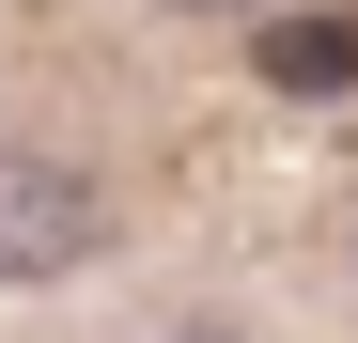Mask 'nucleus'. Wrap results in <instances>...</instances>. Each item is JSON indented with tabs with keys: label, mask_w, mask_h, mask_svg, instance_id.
Here are the masks:
<instances>
[{
	"label": "nucleus",
	"mask_w": 358,
	"mask_h": 343,
	"mask_svg": "<svg viewBox=\"0 0 358 343\" xmlns=\"http://www.w3.org/2000/svg\"><path fill=\"white\" fill-rule=\"evenodd\" d=\"M94 234H109L94 172H63V156H0V281H63V265H94Z\"/></svg>",
	"instance_id": "obj_1"
},
{
	"label": "nucleus",
	"mask_w": 358,
	"mask_h": 343,
	"mask_svg": "<svg viewBox=\"0 0 358 343\" xmlns=\"http://www.w3.org/2000/svg\"><path fill=\"white\" fill-rule=\"evenodd\" d=\"M265 78L280 94H358V16H265Z\"/></svg>",
	"instance_id": "obj_2"
},
{
	"label": "nucleus",
	"mask_w": 358,
	"mask_h": 343,
	"mask_svg": "<svg viewBox=\"0 0 358 343\" xmlns=\"http://www.w3.org/2000/svg\"><path fill=\"white\" fill-rule=\"evenodd\" d=\"M171 16H265V0H171Z\"/></svg>",
	"instance_id": "obj_3"
}]
</instances>
